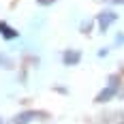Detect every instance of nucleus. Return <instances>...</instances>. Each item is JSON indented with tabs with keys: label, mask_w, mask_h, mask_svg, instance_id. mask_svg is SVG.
I'll return each mask as SVG.
<instances>
[{
	"label": "nucleus",
	"mask_w": 124,
	"mask_h": 124,
	"mask_svg": "<svg viewBox=\"0 0 124 124\" xmlns=\"http://www.w3.org/2000/svg\"><path fill=\"white\" fill-rule=\"evenodd\" d=\"M116 19H118V15H116L113 11H103L99 15V28H101V32H107L109 26H111Z\"/></svg>",
	"instance_id": "obj_2"
},
{
	"label": "nucleus",
	"mask_w": 124,
	"mask_h": 124,
	"mask_svg": "<svg viewBox=\"0 0 124 124\" xmlns=\"http://www.w3.org/2000/svg\"><path fill=\"white\" fill-rule=\"evenodd\" d=\"M0 124H2V122H0Z\"/></svg>",
	"instance_id": "obj_9"
},
{
	"label": "nucleus",
	"mask_w": 124,
	"mask_h": 124,
	"mask_svg": "<svg viewBox=\"0 0 124 124\" xmlns=\"http://www.w3.org/2000/svg\"><path fill=\"white\" fill-rule=\"evenodd\" d=\"M37 118H39L37 111H22L11 120V124H30L32 120H37Z\"/></svg>",
	"instance_id": "obj_3"
},
{
	"label": "nucleus",
	"mask_w": 124,
	"mask_h": 124,
	"mask_svg": "<svg viewBox=\"0 0 124 124\" xmlns=\"http://www.w3.org/2000/svg\"><path fill=\"white\" fill-rule=\"evenodd\" d=\"M79 60H81V51H77V49H69V51H64V56H62V62H64L66 66L77 64Z\"/></svg>",
	"instance_id": "obj_4"
},
{
	"label": "nucleus",
	"mask_w": 124,
	"mask_h": 124,
	"mask_svg": "<svg viewBox=\"0 0 124 124\" xmlns=\"http://www.w3.org/2000/svg\"><path fill=\"white\" fill-rule=\"evenodd\" d=\"M122 96H124V90H122Z\"/></svg>",
	"instance_id": "obj_8"
},
{
	"label": "nucleus",
	"mask_w": 124,
	"mask_h": 124,
	"mask_svg": "<svg viewBox=\"0 0 124 124\" xmlns=\"http://www.w3.org/2000/svg\"><path fill=\"white\" fill-rule=\"evenodd\" d=\"M39 4H43V7H47V4H51V2H56V0H37Z\"/></svg>",
	"instance_id": "obj_6"
},
{
	"label": "nucleus",
	"mask_w": 124,
	"mask_h": 124,
	"mask_svg": "<svg viewBox=\"0 0 124 124\" xmlns=\"http://www.w3.org/2000/svg\"><path fill=\"white\" fill-rule=\"evenodd\" d=\"M116 94H118V77L113 75L111 79H109V86H105V88L99 92V96H96V103H107V101H111Z\"/></svg>",
	"instance_id": "obj_1"
},
{
	"label": "nucleus",
	"mask_w": 124,
	"mask_h": 124,
	"mask_svg": "<svg viewBox=\"0 0 124 124\" xmlns=\"http://www.w3.org/2000/svg\"><path fill=\"white\" fill-rule=\"evenodd\" d=\"M0 34H2L4 39H15L17 37V30H13L7 22H0Z\"/></svg>",
	"instance_id": "obj_5"
},
{
	"label": "nucleus",
	"mask_w": 124,
	"mask_h": 124,
	"mask_svg": "<svg viewBox=\"0 0 124 124\" xmlns=\"http://www.w3.org/2000/svg\"><path fill=\"white\" fill-rule=\"evenodd\" d=\"M111 2H118V4H124V0H111Z\"/></svg>",
	"instance_id": "obj_7"
}]
</instances>
